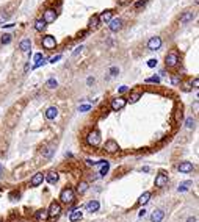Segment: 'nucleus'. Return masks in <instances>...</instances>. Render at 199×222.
Listing matches in <instances>:
<instances>
[{"instance_id":"f257e3e1","label":"nucleus","mask_w":199,"mask_h":222,"mask_svg":"<svg viewBox=\"0 0 199 222\" xmlns=\"http://www.w3.org/2000/svg\"><path fill=\"white\" fill-rule=\"evenodd\" d=\"M74 199H75V192H74V189L72 188H65L61 191V194H60V202L61 203H66V205H69V203H72L74 202Z\"/></svg>"},{"instance_id":"f03ea898","label":"nucleus","mask_w":199,"mask_h":222,"mask_svg":"<svg viewBox=\"0 0 199 222\" xmlns=\"http://www.w3.org/2000/svg\"><path fill=\"white\" fill-rule=\"evenodd\" d=\"M47 214H49V219H52V220L58 219L60 214H61V205H60L58 202H52L50 203V208L47 210Z\"/></svg>"},{"instance_id":"7ed1b4c3","label":"nucleus","mask_w":199,"mask_h":222,"mask_svg":"<svg viewBox=\"0 0 199 222\" xmlns=\"http://www.w3.org/2000/svg\"><path fill=\"white\" fill-rule=\"evenodd\" d=\"M101 133H99L97 130H93V132H89L88 136H86V142L89 145H93V147H97L99 144H101Z\"/></svg>"},{"instance_id":"20e7f679","label":"nucleus","mask_w":199,"mask_h":222,"mask_svg":"<svg viewBox=\"0 0 199 222\" xmlns=\"http://www.w3.org/2000/svg\"><path fill=\"white\" fill-rule=\"evenodd\" d=\"M166 66L168 67H174V66H177V63H179V53L176 52V50H173V52H169L168 55H166Z\"/></svg>"},{"instance_id":"39448f33","label":"nucleus","mask_w":199,"mask_h":222,"mask_svg":"<svg viewBox=\"0 0 199 222\" xmlns=\"http://www.w3.org/2000/svg\"><path fill=\"white\" fill-rule=\"evenodd\" d=\"M55 19H57V11L53 8H47L42 14V21L46 24H52V22H55Z\"/></svg>"},{"instance_id":"423d86ee","label":"nucleus","mask_w":199,"mask_h":222,"mask_svg":"<svg viewBox=\"0 0 199 222\" xmlns=\"http://www.w3.org/2000/svg\"><path fill=\"white\" fill-rule=\"evenodd\" d=\"M42 47L46 49V50H52V49H55L57 47V41L53 36L47 34V36H44L42 38Z\"/></svg>"},{"instance_id":"0eeeda50","label":"nucleus","mask_w":199,"mask_h":222,"mask_svg":"<svg viewBox=\"0 0 199 222\" xmlns=\"http://www.w3.org/2000/svg\"><path fill=\"white\" fill-rule=\"evenodd\" d=\"M125 105H127V100H125L124 97H118V99H113V102H111V109L113 111H119Z\"/></svg>"},{"instance_id":"6e6552de","label":"nucleus","mask_w":199,"mask_h":222,"mask_svg":"<svg viewBox=\"0 0 199 222\" xmlns=\"http://www.w3.org/2000/svg\"><path fill=\"white\" fill-rule=\"evenodd\" d=\"M160 47H161V38L160 36H154V38L149 39V42H148L149 50H158Z\"/></svg>"},{"instance_id":"1a4fd4ad","label":"nucleus","mask_w":199,"mask_h":222,"mask_svg":"<svg viewBox=\"0 0 199 222\" xmlns=\"http://www.w3.org/2000/svg\"><path fill=\"white\" fill-rule=\"evenodd\" d=\"M105 152L107 153H114V152H118V149H119V145H118V142L114 141V139H108L107 142H105Z\"/></svg>"},{"instance_id":"9d476101","label":"nucleus","mask_w":199,"mask_h":222,"mask_svg":"<svg viewBox=\"0 0 199 222\" xmlns=\"http://www.w3.org/2000/svg\"><path fill=\"white\" fill-rule=\"evenodd\" d=\"M168 184V175L163 174V172H160L157 177H155V186L157 188H163Z\"/></svg>"},{"instance_id":"9b49d317","label":"nucleus","mask_w":199,"mask_h":222,"mask_svg":"<svg viewBox=\"0 0 199 222\" xmlns=\"http://www.w3.org/2000/svg\"><path fill=\"white\" fill-rule=\"evenodd\" d=\"M42 181H44V174L42 172H38V174H35L33 177H32V180H30V186H39V184H42Z\"/></svg>"},{"instance_id":"f8f14e48","label":"nucleus","mask_w":199,"mask_h":222,"mask_svg":"<svg viewBox=\"0 0 199 222\" xmlns=\"http://www.w3.org/2000/svg\"><path fill=\"white\" fill-rule=\"evenodd\" d=\"M108 27H110V30L111 31H119L121 28H122V19H119V17H118V19H111L110 21V25H108Z\"/></svg>"},{"instance_id":"ddd939ff","label":"nucleus","mask_w":199,"mask_h":222,"mask_svg":"<svg viewBox=\"0 0 199 222\" xmlns=\"http://www.w3.org/2000/svg\"><path fill=\"white\" fill-rule=\"evenodd\" d=\"M193 169H194V166L190 163V161H184V163H180V164H179V171H180V172H184V174L193 172Z\"/></svg>"},{"instance_id":"4468645a","label":"nucleus","mask_w":199,"mask_h":222,"mask_svg":"<svg viewBox=\"0 0 199 222\" xmlns=\"http://www.w3.org/2000/svg\"><path fill=\"white\" fill-rule=\"evenodd\" d=\"M113 19V11L111 10H105L101 13V16H99V21L101 22H110Z\"/></svg>"},{"instance_id":"2eb2a0df","label":"nucleus","mask_w":199,"mask_h":222,"mask_svg":"<svg viewBox=\"0 0 199 222\" xmlns=\"http://www.w3.org/2000/svg\"><path fill=\"white\" fill-rule=\"evenodd\" d=\"M58 178H60L58 172H49L47 175H44V180H47V183H50V184H55L58 181Z\"/></svg>"},{"instance_id":"dca6fc26","label":"nucleus","mask_w":199,"mask_h":222,"mask_svg":"<svg viewBox=\"0 0 199 222\" xmlns=\"http://www.w3.org/2000/svg\"><path fill=\"white\" fill-rule=\"evenodd\" d=\"M163 216H165L163 210H155L151 214V222H160L161 219H163Z\"/></svg>"},{"instance_id":"f3484780","label":"nucleus","mask_w":199,"mask_h":222,"mask_svg":"<svg viewBox=\"0 0 199 222\" xmlns=\"http://www.w3.org/2000/svg\"><path fill=\"white\" fill-rule=\"evenodd\" d=\"M49 219V214H47V210H38L36 211V220H39V222H46Z\"/></svg>"},{"instance_id":"a211bd4d","label":"nucleus","mask_w":199,"mask_h":222,"mask_svg":"<svg viewBox=\"0 0 199 222\" xmlns=\"http://www.w3.org/2000/svg\"><path fill=\"white\" fill-rule=\"evenodd\" d=\"M19 49H21L24 53L30 52V49H32V41H30V39H22L21 44H19Z\"/></svg>"},{"instance_id":"6ab92c4d","label":"nucleus","mask_w":199,"mask_h":222,"mask_svg":"<svg viewBox=\"0 0 199 222\" xmlns=\"http://www.w3.org/2000/svg\"><path fill=\"white\" fill-rule=\"evenodd\" d=\"M58 116V108L57 106H49L46 109V117L47 119H55Z\"/></svg>"},{"instance_id":"aec40b11","label":"nucleus","mask_w":199,"mask_h":222,"mask_svg":"<svg viewBox=\"0 0 199 222\" xmlns=\"http://www.w3.org/2000/svg\"><path fill=\"white\" fill-rule=\"evenodd\" d=\"M82 216H83V213L80 211V210H74V211L69 214V220H71V222H77V220L82 219Z\"/></svg>"},{"instance_id":"412c9836","label":"nucleus","mask_w":199,"mask_h":222,"mask_svg":"<svg viewBox=\"0 0 199 222\" xmlns=\"http://www.w3.org/2000/svg\"><path fill=\"white\" fill-rule=\"evenodd\" d=\"M99 207H101V203H99L97 200H91V202H88V203H86L88 211H91V213L97 211V210H99Z\"/></svg>"},{"instance_id":"4be33fe9","label":"nucleus","mask_w":199,"mask_h":222,"mask_svg":"<svg viewBox=\"0 0 199 222\" xmlns=\"http://www.w3.org/2000/svg\"><path fill=\"white\" fill-rule=\"evenodd\" d=\"M141 96H143V92H141V91H133V92H130V99H129V102H130V103H135V102H138V100L141 99Z\"/></svg>"},{"instance_id":"5701e85b","label":"nucleus","mask_w":199,"mask_h":222,"mask_svg":"<svg viewBox=\"0 0 199 222\" xmlns=\"http://www.w3.org/2000/svg\"><path fill=\"white\" fill-rule=\"evenodd\" d=\"M46 25H47V24L44 22L42 19H38V21L35 22V30H36V31H44V28H46Z\"/></svg>"},{"instance_id":"b1692460","label":"nucleus","mask_w":199,"mask_h":222,"mask_svg":"<svg viewBox=\"0 0 199 222\" xmlns=\"http://www.w3.org/2000/svg\"><path fill=\"white\" fill-rule=\"evenodd\" d=\"M149 199H151V192L148 191V192H144L143 196L138 199V205H146V203L149 202Z\"/></svg>"},{"instance_id":"393cba45","label":"nucleus","mask_w":199,"mask_h":222,"mask_svg":"<svg viewBox=\"0 0 199 222\" xmlns=\"http://www.w3.org/2000/svg\"><path fill=\"white\" fill-rule=\"evenodd\" d=\"M99 16H93L91 19H89V28H97L99 27Z\"/></svg>"},{"instance_id":"a878e982","label":"nucleus","mask_w":199,"mask_h":222,"mask_svg":"<svg viewBox=\"0 0 199 222\" xmlns=\"http://www.w3.org/2000/svg\"><path fill=\"white\" fill-rule=\"evenodd\" d=\"M86 189H88V183L86 181H80L78 186H77V192L78 194H83V192H86Z\"/></svg>"},{"instance_id":"bb28decb","label":"nucleus","mask_w":199,"mask_h":222,"mask_svg":"<svg viewBox=\"0 0 199 222\" xmlns=\"http://www.w3.org/2000/svg\"><path fill=\"white\" fill-rule=\"evenodd\" d=\"M193 184V181H184V183H180V186H179V192H184V191H187V189H190V186Z\"/></svg>"},{"instance_id":"cd10ccee","label":"nucleus","mask_w":199,"mask_h":222,"mask_svg":"<svg viewBox=\"0 0 199 222\" xmlns=\"http://www.w3.org/2000/svg\"><path fill=\"white\" fill-rule=\"evenodd\" d=\"M0 42H2L3 45H5V44H10V42H11V34L5 33V34L2 36V38H0Z\"/></svg>"},{"instance_id":"c85d7f7f","label":"nucleus","mask_w":199,"mask_h":222,"mask_svg":"<svg viewBox=\"0 0 199 222\" xmlns=\"http://www.w3.org/2000/svg\"><path fill=\"white\" fill-rule=\"evenodd\" d=\"M193 17H194L193 13H187V14H184L182 17H180V22H188V21H191Z\"/></svg>"},{"instance_id":"c756f323","label":"nucleus","mask_w":199,"mask_h":222,"mask_svg":"<svg viewBox=\"0 0 199 222\" xmlns=\"http://www.w3.org/2000/svg\"><path fill=\"white\" fill-rule=\"evenodd\" d=\"M108 169H110V164H108V163L105 161V163L102 164V169H101V172H99V174H101L102 177H105V174L108 172Z\"/></svg>"},{"instance_id":"7c9ffc66","label":"nucleus","mask_w":199,"mask_h":222,"mask_svg":"<svg viewBox=\"0 0 199 222\" xmlns=\"http://www.w3.org/2000/svg\"><path fill=\"white\" fill-rule=\"evenodd\" d=\"M57 86H58V83H57V80H55V78H50V80L47 81V88L53 89V88H57Z\"/></svg>"},{"instance_id":"2f4dec72","label":"nucleus","mask_w":199,"mask_h":222,"mask_svg":"<svg viewBox=\"0 0 199 222\" xmlns=\"http://www.w3.org/2000/svg\"><path fill=\"white\" fill-rule=\"evenodd\" d=\"M187 127H188V128H193V127H194V119H193V117H188V119H187Z\"/></svg>"},{"instance_id":"473e14b6","label":"nucleus","mask_w":199,"mask_h":222,"mask_svg":"<svg viewBox=\"0 0 199 222\" xmlns=\"http://www.w3.org/2000/svg\"><path fill=\"white\" fill-rule=\"evenodd\" d=\"M146 83H160V77H151L146 80Z\"/></svg>"},{"instance_id":"72a5a7b5","label":"nucleus","mask_w":199,"mask_h":222,"mask_svg":"<svg viewBox=\"0 0 199 222\" xmlns=\"http://www.w3.org/2000/svg\"><path fill=\"white\" fill-rule=\"evenodd\" d=\"M148 66H149V67H155V66H157V60H155V58H151V60L148 61Z\"/></svg>"},{"instance_id":"f704fd0d","label":"nucleus","mask_w":199,"mask_h":222,"mask_svg":"<svg viewBox=\"0 0 199 222\" xmlns=\"http://www.w3.org/2000/svg\"><path fill=\"white\" fill-rule=\"evenodd\" d=\"M148 3V0H138L137 3H135V8H141V6H144Z\"/></svg>"},{"instance_id":"c9c22d12","label":"nucleus","mask_w":199,"mask_h":222,"mask_svg":"<svg viewBox=\"0 0 199 222\" xmlns=\"http://www.w3.org/2000/svg\"><path fill=\"white\" fill-rule=\"evenodd\" d=\"M52 152H53V147H49V149H47L46 152H42V155H44V156H47V158H49V156L52 155Z\"/></svg>"},{"instance_id":"e433bc0d","label":"nucleus","mask_w":199,"mask_h":222,"mask_svg":"<svg viewBox=\"0 0 199 222\" xmlns=\"http://www.w3.org/2000/svg\"><path fill=\"white\" fill-rule=\"evenodd\" d=\"M19 197H21L19 192H11V194H10V199H11V200H16V199H19Z\"/></svg>"},{"instance_id":"4c0bfd02","label":"nucleus","mask_w":199,"mask_h":222,"mask_svg":"<svg viewBox=\"0 0 199 222\" xmlns=\"http://www.w3.org/2000/svg\"><path fill=\"white\" fill-rule=\"evenodd\" d=\"M89 108H91V106H89V105H82V106L78 108V111H82V113H85V111H88Z\"/></svg>"},{"instance_id":"58836bf2","label":"nucleus","mask_w":199,"mask_h":222,"mask_svg":"<svg viewBox=\"0 0 199 222\" xmlns=\"http://www.w3.org/2000/svg\"><path fill=\"white\" fill-rule=\"evenodd\" d=\"M179 83H180V77L179 75H174L173 77V85H179Z\"/></svg>"},{"instance_id":"ea45409f","label":"nucleus","mask_w":199,"mask_h":222,"mask_svg":"<svg viewBox=\"0 0 199 222\" xmlns=\"http://www.w3.org/2000/svg\"><path fill=\"white\" fill-rule=\"evenodd\" d=\"M41 60H44L42 58V53H36L35 55V61H41Z\"/></svg>"},{"instance_id":"a19ab883","label":"nucleus","mask_w":199,"mask_h":222,"mask_svg":"<svg viewBox=\"0 0 199 222\" xmlns=\"http://www.w3.org/2000/svg\"><path fill=\"white\" fill-rule=\"evenodd\" d=\"M61 58V55H57V57H53V58H50V63H57L58 60Z\"/></svg>"},{"instance_id":"79ce46f5","label":"nucleus","mask_w":199,"mask_h":222,"mask_svg":"<svg viewBox=\"0 0 199 222\" xmlns=\"http://www.w3.org/2000/svg\"><path fill=\"white\" fill-rule=\"evenodd\" d=\"M191 88H190V83H184V91H190Z\"/></svg>"},{"instance_id":"37998d69","label":"nucleus","mask_w":199,"mask_h":222,"mask_svg":"<svg viewBox=\"0 0 199 222\" xmlns=\"http://www.w3.org/2000/svg\"><path fill=\"white\" fill-rule=\"evenodd\" d=\"M125 91H129L127 86H121V88H119V92H121V94H122V92H125Z\"/></svg>"},{"instance_id":"c03bdc74","label":"nucleus","mask_w":199,"mask_h":222,"mask_svg":"<svg viewBox=\"0 0 199 222\" xmlns=\"http://www.w3.org/2000/svg\"><path fill=\"white\" fill-rule=\"evenodd\" d=\"M82 49H83V47H78V49H77V50L74 52V57H77V55H78L80 52H82Z\"/></svg>"},{"instance_id":"a18cd8bd","label":"nucleus","mask_w":199,"mask_h":222,"mask_svg":"<svg viewBox=\"0 0 199 222\" xmlns=\"http://www.w3.org/2000/svg\"><path fill=\"white\" fill-rule=\"evenodd\" d=\"M110 72H111V75H116V72H118V69H116V67H111V70H110Z\"/></svg>"},{"instance_id":"49530a36","label":"nucleus","mask_w":199,"mask_h":222,"mask_svg":"<svg viewBox=\"0 0 199 222\" xmlns=\"http://www.w3.org/2000/svg\"><path fill=\"white\" fill-rule=\"evenodd\" d=\"M144 214H146V210H141L140 211V217H144Z\"/></svg>"},{"instance_id":"de8ad7c7","label":"nucleus","mask_w":199,"mask_h":222,"mask_svg":"<svg viewBox=\"0 0 199 222\" xmlns=\"http://www.w3.org/2000/svg\"><path fill=\"white\" fill-rule=\"evenodd\" d=\"M187 222H196V217H188Z\"/></svg>"},{"instance_id":"09e8293b","label":"nucleus","mask_w":199,"mask_h":222,"mask_svg":"<svg viewBox=\"0 0 199 222\" xmlns=\"http://www.w3.org/2000/svg\"><path fill=\"white\" fill-rule=\"evenodd\" d=\"M85 34H86V31H85V30H83V31H80V33H78V36H80V38H83V36H85Z\"/></svg>"},{"instance_id":"8fccbe9b","label":"nucleus","mask_w":199,"mask_h":222,"mask_svg":"<svg viewBox=\"0 0 199 222\" xmlns=\"http://www.w3.org/2000/svg\"><path fill=\"white\" fill-rule=\"evenodd\" d=\"M0 175H3V168H2V164H0Z\"/></svg>"},{"instance_id":"3c124183","label":"nucleus","mask_w":199,"mask_h":222,"mask_svg":"<svg viewBox=\"0 0 199 222\" xmlns=\"http://www.w3.org/2000/svg\"><path fill=\"white\" fill-rule=\"evenodd\" d=\"M0 222H3V220H2V219H0Z\"/></svg>"}]
</instances>
